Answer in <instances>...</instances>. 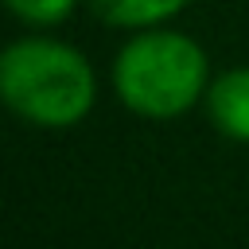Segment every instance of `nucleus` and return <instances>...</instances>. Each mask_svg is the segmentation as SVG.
<instances>
[{
    "label": "nucleus",
    "mask_w": 249,
    "mask_h": 249,
    "mask_svg": "<svg viewBox=\"0 0 249 249\" xmlns=\"http://www.w3.org/2000/svg\"><path fill=\"white\" fill-rule=\"evenodd\" d=\"M0 93L16 117L39 128L78 124L97 97L93 66L58 39H19L0 58Z\"/></svg>",
    "instance_id": "1"
},
{
    "label": "nucleus",
    "mask_w": 249,
    "mask_h": 249,
    "mask_svg": "<svg viewBox=\"0 0 249 249\" xmlns=\"http://www.w3.org/2000/svg\"><path fill=\"white\" fill-rule=\"evenodd\" d=\"M86 4L93 8L97 19L113 27H156L175 12H183L191 0H86Z\"/></svg>",
    "instance_id": "4"
},
{
    "label": "nucleus",
    "mask_w": 249,
    "mask_h": 249,
    "mask_svg": "<svg viewBox=\"0 0 249 249\" xmlns=\"http://www.w3.org/2000/svg\"><path fill=\"white\" fill-rule=\"evenodd\" d=\"M113 86L117 97L152 121H167L187 113L198 97L210 89V70L206 54L195 39L183 31H140L132 35L113 62Z\"/></svg>",
    "instance_id": "2"
},
{
    "label": "nucleus",
    "mask_w": 249,
    "mask_h": 249,
    "mask_svg": "<svg viewBox=\"0 0 249 249\" xmlns=\"http://www.w3.org/2000/svg\"><path fill=\"white\" fill-rule=\"evenodd\" d=\"M206 113H210V121L226 136L249 144V66L226 70V74H218L210 82V89H206Z\"/></svg>",
    "instance_id": "3"
},
{
    "label": "nucleus",
    "mask_w": 249,
    "mask_h": 249,
    "mask_svg": "<svg viewBox=\"0 0 249 249\" xmlns=\"http://www.w3.org/2000/svg\"><path fill=\"white\" fill-rule=\"evenodd\" d=\"M8 8H12L23 23H39V27H47V23L66 19V16L74 12V0H8Z\"/></svg>",
    "instance_id": "5"
}]
</instances>
